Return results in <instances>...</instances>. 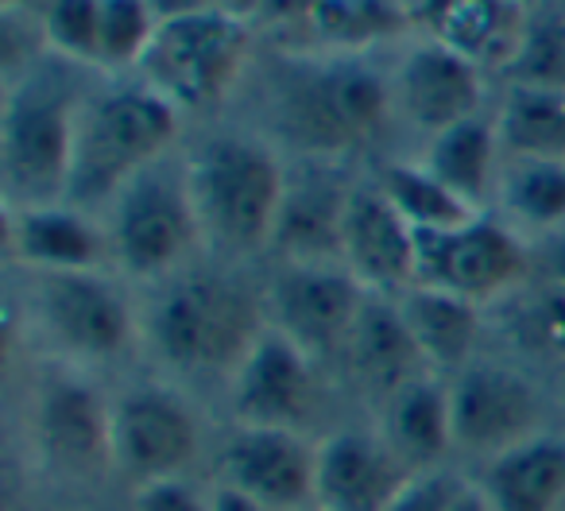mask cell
Masks as SVG:
<instances>
[{
    "label": "cell",
    "mask_w": 565,
    "mask_h": 511,
    "mask_svg": "<svg viewBox=\"0 0 565 511\" xmlns=\"http://www.w3.org/2000/svg\"><path fill=\"white\" fill-rule=\"evenodd\" d=\"M503 333L531 361H562L565 369V284L542 276L500 302Z\"/></svg>",
    "instance_id": "30"
},
{
    "label": "cell",
    "mask_w": 565,
    "mask_h": 511,
    "mask_svg": "<svg viewBox=\"0 0 565 511\" xmlns=\"http://www.w3.org/2000/svg\"><path fill=\"white\" fill-rule=\"evenodd\" d=\"M82 97L51 66H24L4 94L0 117V179L9 210L66 202Z\"/></svg>",
    "instance_id": "5"
},
{
    "label": "cell",
    "mask_w": 565,
    "mask_h": 511,
    "mask_svg": "<svg viewBox=\"0 0 565 511\" xmlns=\"http://www.w3.org/2000/svg\"><path fill=\"white\" fill-rule=\"evenodd\" d=\"M40 28L63 63L102 66V0H47Z\"/></svg>",
    "instance_id": "33"
},
{
    "label": "cell",
    "mask_w": 565,
    "mask_h": 511,
    "mask_svg": "<svg viewBox=\"0 0 565 511\" xmlns=\"http://www.w3.org/2000/svg\"><path fill=\"white\" fill-rule=\"evenodd\" d=\"M411 4H415V0H411Z\"/></svg>",
    "instance_id": "47"
},
{
    "label": "cell",
    "mask_w": 565,
    "mask_h": 511,
    "mask_svg": "<svg viewBox=\"0 0 565 511\" xmlns=\"http://www.w3.org/2000/svg\"><path fill=\"white\" fill-rule=\"evenodd\" d=\"M503 159L508 156H503L500 128L488 117H472L449 132H438L434 140H426L423 151L426 171H434L454 194H461L465 202L484 213L495 202Z\"/></svg>",
    "instance_id": "26"
},
{
    "label": "cell",
    "mask_w": 565,
    "mask_h": 511,
    "mask_svg": "<svg viewBox=\"0 0 565 511\" xmlns=\"http://www.w3.org/2000/svg\"><path fill=\"white\" fill-rule=\"evenodd\" d=\"M341 264L372 295H403L418 279V233L380 182H356L341 228Z\"/></svg>",
    "instance_id": "17"
},
{
    "label": "cell",
    "mask_w": 565,
    "mask_h": 511,
    "mask_svg": "<svg viewBox=\"0 0 565 511\" xmlns=\"http://www.w3.org/2000/svg\"><path fill=\"white\" fill-rule=\"evenodd\" d=\"M248 58L252 24L213 9L159 24L136 74L179 113H210L236 89Z\"/></svg>",
    "instance_id": "9"
},
{
    "label": "cell",
    "mask_w": 565,
    "mask_h": 511,
    "mask_svg": "<svg viewBox=\"0 0 565 511\" xmlns=\"http://www.w3.org/2000/svg\"><path fill=\"white\" fill-rule=\"evenodd\" d=\"M28 449L63 485H89L113 472V395L86 369L58 364L28 395Z\"/></svg>",
    "instance_id": "8"
},
{
    "label": "cell",
    "mask_w": 565,
    "mask_h": 511,
    "mask_svg": "<svg viewBox=\"0 0 565 511\" xmlns=\"http://www.w3.org/2000/svg\"><path fill=\"white\" fill-rule=\"evenodd\" d=\"M542 276L557 279V284H565V233L550 236L546 241V252H542Z\"/></svg>",
    "instance_id": "40"
},
{
    "label": "cell",
    "mask_w": 565,
    "mask_h": 511,
    "mask_svg": "<svg viewBox=\"0 0 565 511\" xmlns=\"http://www.w3.org/2000/svg\"><path fill=\"white\" fill-rule=\"evenodd\" d=\"M341 356H345L353 384L369 400H376V407L384 400H392L399 387H407L411 380L434 372L426 364L423 349H418L415 333L403 322V310L392 295H369L364 299L361 318H356Z\"/></svg>",
    "instance_id": "22"
},
{
    "label": "cell",
    "mask_w": 565,
    "mask_h": 511,
    "mask_svg": "<svg viewBox=\"0 0 565 511\" xmlns=\"http://www.w3.org/2000/svg\"><path fill=\"white\" fill-rule=\"evenodd\" d=\"M415 477L380 430H330L318 438V511H387Z\"/></svg>",
    "instance_id": "19"
},
{
    "label": "cell",
    "mask_w": 565,
    "mask_h": 511,
    "mask_svg": "<svg viewBox=\"0 0 565 511\" xmlns=\"http://www.w3.org/2000/svg\"><path fill=\"white\" fill-rule=\"evenodd\" d=\"M213 492V511H267V508H259L252 496H244V492H236V488H228V485H213L210 488Z\"/></svg>",
    "instance_id": "39"
},
{
    "label": "cell",
    "mask_w": 565,
    "mask_h": 511,
    "mask_svg": "<svg viewBox=\"0 0 565 511\" xmlns=\"http://www.w3.org/2000/svg\"><path fill=\"white\" fill-rule=\"evenodd\" d=\"M392 89L399 120H407L426 140L472 117H484V71L426 35L403 47Z\"/></svg>",
    "instance_id": "16"
},
{
    "label": "cell",
    "mask_w": 565,
    "mask_h": 511,
    "mask_svg": "<svg viewBox=\"0 0 565 511\" xmlns=\"http://www.w3.org/2000/svg\"><path fill=\"white\" fill-rule=\"evenodd\" d=\"M182 132V113L143 82L82 97L74 167L66 202L97 213L140 171L171 156Z\"/></svg>",
    "instance_id": "3"
},
{
    "label": "cell",
    "mask_w": 565,
    "mask_h": 511,
    "mask_svg": "<svg viewBox=\"0 0 565 511\" xmlns=\"http://www.w3.org/2000/svg\"><path fill=\"white\" fill-rule=\"evenodd\" d=\"M271 113L282 143L302 159L326 163L376 148L399 120L392 78L361 55H333L287 71L275 86Z\"/></svg>",
    "instance_id": "2"
},
{
    "label": "cell",
    "mask_w": 565,
    "mask_h": 511,
    "mask_svg": "<svg viewBox=\"0 0 565 511\" xmlns=\"http://www.w3.org/2000/svg\"><path fill=\"white\" fill-rule=\"evenodd\" d=\"M132 511H213V492L190 477H167L132 488Z\"/></svg>",
    "instance_id": "36"
},
{
    "label": "cell",
    "mask_w": 565,
    "mask_h": 511,
    "mask_svg": "<svg viewBox=\"0 0 565 511\" xmlns=\"http://www.w3.org/2000/svg\"><path fill=\"white\" fill-rule=\"evenodd\" d=\"M562 395H565V372H562Z\"/></svg>",
    "instance_id": "45"
},
{
    "label": "cell",
    "mask_w": 565,
    "mask_h": 511,
    "mask_svg": "<svg viewBox=\"0 0 565 511\" xmlns=\"http://www.w3.org/2000/svg\"><path fill=\"white\" fill-rule=\"evenodd\" d=\"M186 171L205 241L228 256H256L271 248L291 174L275 156V143L244 132L205 136L190 151Z\"/></svg>",
    "instance_id": "4"
},
{
    "label": "cell",
    "mask_w": 565,
    "mask_h": 511,
    "mask_svg": "<svg viewBox=\"0 0 565 511\" xmlns=\"http://www.w3.org/2000/svg\"><path fill=\"white\" fill-rule=\"evenodd\" d=\"M376 182L387 194V202L407 217V225L415 228V233H446V228H461L484 213L465 202L461 194H454L434 171H426L423 159L384 163Z\"/></svg>",
    "instance_id": "29"
},
{
    "label": "cell",
    "mask_w": 565,
    "mask_h": 511,
    "mask_svg": "<svg viewBox=\"0 0 565 511\" xmlns=\"http://www.w3.org/2000/svg\"><path fill=\"white\" fill-rule=\"evenodd\" d=\"M302 511H318V508H302Z\"/></svg>",
    "instance_id": "46"
},
{
    "label": "cell",
    "mask_w": 565,
    "mask_h": 511,
    "mask_svg": "<svg viewBox=\"0 0 565 511\" xmlns=\"http://www.w3.org/2000/svg\"><path fill=\"white\" fill-rule=\"evenodd\" d=\"M495 205L519 236L565 233V159L508 156L495 187Z\"/></svg>",
    "instance_id": "27"
},
{
    "label": "cell",
    "mask_w": 565,
    "mask_h": 511,
    "mask_svg": "<svg viewBox=\"0 0 565 511\" xmlns=\"http://www.w3.org/2000/svg\"><path fill=\"white\" fill-rule=\"evenodd\" d=\"M307 28L333 55H361L380 43L403 40L415 28V4L411 0H322Z\"/></svg>",
    "instance_id": "28"
},
{
    "label": "cell",
    "mask_w": 565,
    "mask_h": 511,
    "mask_svg": "<svg viewBox=\"0 0 565 511\" xmlns=\"http://www.w3.org/2000/svg\"><path fill=\"white\" fill-rule=\"evenodd\" d=\"M503 156L565 159V94L511 86L495 113Z\"/></svg>",
    "instance_id": "31"
},
{
    "label": "cell",
    "mask_w": 565,
    "mask_h": 511,
    "mask_svg": "<svg viewBox=\"0 0 565 511\" xmlns=\"http://www.w3.org/2000/svg\"><path fill=\"white\" fill-rule=\"evenodd\" d=\"M511 86L562 89L565 94V12L534 9L526 20V35L508 71Z\"/></svg>",
    "instance_id": "32"
},
{
    "label": "cell",
    "mask_w": 565,
    "mask_h": 511,
    "mask_svg": "<svg viewBox=\"0 0 565 511\" xmlns=\"http://www.w3.org/2000/svg\"><path fill=\"white\" fill-rule=\"evenodd\" d=\"M35 0H4V12H32Z\"/></svg>",
    "instance_id": "43"
},
{
    "label": "cell",
    "mask_w": 565,
    "mask_h": 511,
    "mask_svg": "<svg viewBox=\"0 0 565 511\" xmlns=\"http://www.w3.org/2000/svg\"><path fill=\"white\" fill-rule=\"evenodd\" d=\"M205 449L194 400L171 380H132L113 392V472L132 488L190 477Z\"/></svg>",
    "instance_id": "10"
},
{
    "label": "cell",
    "mask_w": 565,
    "mask_h": 511,
    "mask_svg": "<svg viewBox=\"0 0 565 511\" xmlns=\"http://www.w3.org/2000/svg\"><path fill=\"white\" fill-rule=\"evenodd\" d=\"M159 17L151 0H102V66L105 71H140Z\"/></svg>",
    "instance_id": "34"
},
{
    "label": "cell",
    "mask_w": 565,
    "mask_h": 511,
    "mask_svg": "<svg viewBox=\"0 0 565 511\" xmlns=\"http://www.w3.org/2000/svg\"><path fill=\"white\" fill-rule=\"evenodd\" d=\"M113 272L125 284H163L190 268L198 244L205 241L190 190L186 159H159L105 205Z\"/></svg>",
    "instance_id": "6"
},
{
    "label": "cell",
    "mask_w": 565,
    "mask_h": 511,
    "mask_svg": "<svg viewBox=\"0 0 565 511\" xmlns=\"http://www.w3.org/2000/svg\"><path fill=\"white\" fill-rule=\"evenodd\" d=\"M492 511H562L565 508V434L542 430L484 461L477 480Z\"/></svg>",
    "instance_id": "23"
},
{
    "label": "cell",
    "mask_w": 565,
    "mask_h": 511,
    "mask_svg": "<svg viewBox=\"0 0 565 511\" xmlns=\"http://www.w3.org/2000/svg\"><path fill=\"white\" fill-rule=\"evenodd\" d=\"M515 4H523V9H531V12H534V4H539V0H515Z\"/></svg>",
    "instance_id": "44"
},
{
    "label": "cell",
    "mask_w": 565,
    "mask_h": 511,
    "mask_svg": "<svg viewBox=\"0 0 565 511\" xmlns=\"http://www.w3.org/2000/svg\"><path fill=\"white\" fill-rule=\"evenodd\" d=\"M322 0H267L264 12H259L256 24L267 28H282V24H307L315 17V9Z\"/></svg>",
    "instance_id": "37"
},
{
    "label": "cell",
    "mask_w": 565,
    "mask_h": 511,
    "mask_svg": "<svg viewBox=\"0 0 565 511\" xmlns=\"http://www.w3.org/2000/svg\"><path fill=\"white\" fill-rule=\"evenodd\" d=\"M465 480L449 469H423L403 485V492L387 503V511H449Z\"/></svg>",
    "instance_id": "35"
},
{
    "label": "cell",
    "mask_w": 565,
    "mask_h": 511,
    "mask_svg": "<svg viewBox=\"0 0 565 511\" xmlns=\"http://www.w3.org/2000/svg\"><path fill=\"white\" fill-rule=\"evenodd\" d=\"M369 295L345 264H282L264 287L267 322L299 341L315 361H326L345 353Z\"/></svg>",
    "instance_id": "14"
},
{
    "label": "cell",
    "mask_w": 565,
    "mask_h": 511,
    "mask_svg": "<svg viewBox=\"0 0 565 511\" xmlns=\"http://www.w3.org/2000/svg\"><path fill=\"white\" fill-rule=\"evenodd\" d=\"M353 187L338 163L302 159V167L287 174L271 233L275 256H282V264H341V228Z\"/></svg>",
    "instance_id": "18"
},
{
    "label": "cell",
    "mask_w": 565,
    "mask_h": 511,
    "mask_svg": "<svg viewBox=\"0 0 565 511\" xmlns=\"http://www.w3.org/2000/svg\"><path fill=\"white\" fill-rule=\"evenodd\" d=\"M267 326L259 287L228 268L198 264L151 287L148 307L140 310L143 349L174 384H228Z\"/></svg>",
    "instance_id": "1"
},
{
    "label": "cell",
    "mask_w": 565,
    "mask_h": 511,
    "mask_svg": "<svg viewBox=\"0 0 565 511\" xmlns=\"http://www.w3.org/2000/svg\"><path fill=\"white\" fill-rule=\"evenodd\" d=\"M225 395L233 423L310 434L322 411L318 361L299 341L267 326L225 384Z\"/></svg>",
    "instance_id": "13"
},
{
    "label": "cell",
    "mask_w": 565,
    "mask_h": 511,
    "mask_svg": "<svg viewBox=\"0 0 565 511\" xmlns=\"http://www.w3.org/2000/svg\"><path fill=\"white\" fill-rule=\"evenodd\" d=\"M376 430L387 446L415 472L441 469V457L454 454V411H449V380L430 376L411 380L407 387L380 403Z\"/></svg>",
    "instance_id": "24"
},
{
    "label": "cell",
    "mask_w": 565,
    "mask_h": 511,
    "mask_svg": "<svg viewBox=\"0 0 565 511\" xmlns=\"http://www.w3.org/2000/svg\"><path fill=\"white\" fill-rule=\"evenodd\" d=\"M264 4H267V0H217V12L244 20V24H256L259 12H264Z\"/></svg>",
    "instance_id": "42"
},
{
    "label": "cell",
    "mask_w": 565,
    "mask_h": 511,
    "mask_svg": "<svg viewBox=\"0 0 565 511\" xmlns=\"http://www.w3.org/2000/svg\"><path fill=\"white\" fill-rule=\"evenodd\" d=\"M449 411L454 449L484 461L546 430V400L539 384L515 364L500 361H472L449 376Z\"/></svg>",
    "instance_id": "12"
},
{
    "label": "cell",
    "mask_w": 565,
    "mask_h": 511,
    "mask_svg": "<svg viewBox=\"0 0 565 511\" xmlns=\"http://www.w3.org/2000/svg\"><path fill=\"white\" fill-rule=\"evenodd\" d=\"M35 330L74 369H102L128 356L140 338V307L109 272H28Z\"/></svg>",
    "instance_id": "7"
},
{
    "label": "cell",
    "mask_w": 565,
    "mask_h": 511,
    "mask_svg": "<svg viewBox=\"0 0 565 511\" xmlns=\"http://www.w3.org/2000/svg\"><path fill=\"white\" fill-rule=\"evenodd\" d=\"M217 480L267 511L315 508L318 438L275 426L233 423L217 441Z\"/></svg>",
    "instance_id": "15"
},
{
    "label": "cell",
    "mask_w": 565,
    "mask_h": 511,
    "mask_svg": "<svg viewBox=\"0 0 565 511\" xmlns=\"http://www.w3.org/2000/svg\"><path fill=\"white\" fill-rule=\"evenodd\" d=\"M449 511H492V503H488L484 488H480L477 480H465L461 492H457V500L449 503Z\"/></svg>",
    "instance_id": "41"
},
{
    "label": "cell",
    "mask_w": 565,
    "mask_h": 511,
    "mask_svg": "<svg viewBox=\"0 0 565 511\" xmlns=\"http://www.w3.org/2000/svg\"><path fill=\"white\" fill-rule=\"evenodd\" d=\"M9 248L28 272H113L105 221L71 202L9 210Z\"/></svg>",
    "instance_id": "20"
},
{
    "label": "cell",
    "mask_w": 565,
    "mask_h": 511,
    "mask_svg": "<svg viewBox=\"0 0 565 511\" xmlns=\"http://www.w3.org/2000/svg\"><path fill=\"white\" fill-rule=\"evenodd\" d=\"M403 310V322L415 333L418 349H423L426 364L438 376H457L477 361L480 330H484V310L477 302L461 299V295L438 291V287H407L395 295Z\"/></svg>",
    "instance_id": "25"
},
{
    "label": "cell",
    "mask_w": 565,
    "mask_h": 511,
    "mask_svg": "<svg viewBox=\"0 0 565 511\" xmlns=\"http://www.w3.org/2000/svg\"><path fill=\"white\" fill-rule=\"evenodd\" d=\"M531 241L519 236L503 217L480 213L461 228L418 233L415 284L461 295L484 310L531 284Z\"/></svg>",
    "instance_id": "11"
},
{
    "label": "cell",
    "mask_w": 565,
    "mask_h": 511,
    "mask_svg": "<svg viewBox=\"0 0 565 511\" xmlns=\"http://www.w3.org/2000/svg\"><path fill=\"white\" fill-rule=\"evenodd\" d=\"M531 9L515 0H415V28L426 40L472 58L480 71H508L526 35Z\"/></svg>",
    "instance_id": "21"
},
{
    "label": "cell",
    "mask_w": 565,
    "mask_h": 511,
    "mask_svg": "<svg viewBox=\"0 0 565 511\" xmlns=\"http://www.w3.org/2000/svg\"><path fill=\"white\" fill-rule=\"evenodd\" d=\"M217 9V0H151V12L159 17V24L167 20H186L198 17V12H213Z\"/></svg>",
    "instance_id": "38"
}]
</instances>
